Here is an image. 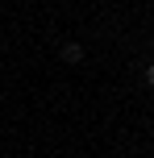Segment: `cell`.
<instances>
[{
    "label": "cell",
    "instance_id": "1",
    "mask_svg": "<svg viewBox=\"0 0 154 158\" xmlns=\"http://www.w3.org/2000/svg\"><path fill=\"white\" fill-rule=\"evenodd\" d=\"M58 58H63L67 67H79L83 58H88V50H83L79 42H63V46H58Z\"/></svg>",
    "mask_w": 154,
    "mask_h": 158
},
{
    "label": "cell",
    "instance_id": "3",
    "mask_svg": "<svg viewBox=\"0 0 154 158\" xmlns=\"http://www.w3.org/2000/svg\"><path fill=\"white\" fill-rule=\"evenodd\" d=\"M0 104H4V92H0Z\"/></svg>",
    "mask_w": 154,
    "mask_h": 158
},
{
    "label": "cell",
    "instance_id": "4",
    "mask_svg": "<svg viewBox=\"0 0 154 158\" xmlns=\"http://www.w3.org/2000/svg\"><path fill=\"white\" fill-rule=\"evenodd\" d=\"M133 158H142V154H133Z\"/></svg>",
    "mask_w": 154,
    "mask_h": 158
},
{
    "label": "cell",
    "instance_id": "2",
    "mask_svg": "<svg viewBox=\"0 0 154 158\" xmlns=\"http://www.w3.org/2000/svg\"><path fill=\"white\" fill-rule=\"evenodd\" d=\"M146 83H150V87H154V63H150V67H146Z\"/></svg>",
    "mask_w": 154,
    "mask_h": 158
}]
</instances>
